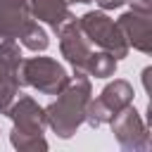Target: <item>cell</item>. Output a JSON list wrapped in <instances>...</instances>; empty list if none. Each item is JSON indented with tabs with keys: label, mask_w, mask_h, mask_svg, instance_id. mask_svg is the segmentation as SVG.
Segmentation results:
<instances>
[{
	"label": "cell",
	"mask_w": 152,
	"mask_h": 152,
	"mask_svg": "<svg viewBox=\"0 0 152 152\" xmlns=\"http://www.w3.org/2000/svg\"><path fill=\"white\" fill-rule=\"evenodd\" d=\"M97 5H100V10H116V7H124L126 2H131V0H95Z\"/></svg>",
	"instance_id": "5bb4252c"
},
{
	"label": "cell",
	"mask_w": 152,
	"mask_h": 152,
	"mask_svg": "<svg viewBox=\"0 0 152 152\" xmlns=\"http://www.w3.org/2000/svg\"><path fill=\"white\" fill-rule=\"evenodd\" d=\"M19 64H21V50L14 40L0 43V114L10 109V104L19 95Z\"/></svg>",
	"instance_id": "52a82bcc"
},
{
	"label": "cell",
	"mask_w": 152,
	"mask_h": 152,
	"mask_svg": "<svg viewBox=\"0 0 152 152\" xmlns=\"http://www.w3.org/2000/svg\"><path fill=\"white\" fill-rule=\"evenodd\" d=\"M133 7L124 12L116 24L128 43V48H135L145 55L152 52V0H131Z\"/></svg>",
	"instance_id": "5b68a950"
},
{
	"label": "cell",
	"mask_w": 152,
	"mask_h": 152,
	"mask_svg": "<svg viewBox=\"0 0 152 152\" xmlns=\"http://www.w3.org/2000/svg\"><path fill=\"white\" fill-rule=\"evenodd\" d=\"M90 78L86 74H76V78L69 81L57 100L45 107V121L59 138H71L86 121V104L90 100Z\"/></svg>",
	"instance_id": "6da1fadb"
},
{
	"label": "cell",
	"mask_w": 152,
	"mask_h": 152,
	"mask_svg": "<svg viewBox=\"0 0 152 152\" xmlns=\"http://www.w3.org/2000/svg\"><path fill=\"white\" fill-rule=\"evenodd\" d=\"M133 97H135L133 86H131L128 81H124V78H114V81L107 83V86L102 88V93H100V102L109 109L112 119H114L124 107L133 104Z\"/></svg>",
	"instance_id": "8fae6325"
},
{
	"label": "cell",
	"mask_w": 152,
	"mask_h": 152,
	"mask_svg": "<svg viewBox=\"0 0 152 152\" xmlns=\"http://www.w3.org/2000/svg\"><path fill=\"white\" fill-rule=\"evenodd\" d=\"M19 40H21V45H24L26 50H31V52H43V50H48V45H50V38H48L45 28H43L38 21H33V19L26 24V28H24L21 36H19Z\"/></svg>",
	"instance_id": "4fadbf2b"
},
{
	"label": "cell",
	"mask_w": 152,
	"mask_h": 152,
	"mask_svg": "<svg viewBox=\"0 0 152 152\" xmlns=\"http://www.w3.org/2000/svg\"><path fill=\"white\" fill-rule=\"evenodd\" d=\"M69 74L66 69L52 59V57H21L19 64V83L31 86L43 95H59L69 86Z\"/></svg>",
	"instance_id": "3957f363"
},
{
	"label": "cell",
	"mask_w": 152,
	"mask_h": 152,
	"mask_svg": "<svg viewBox=\"0 0 152 152\" xmlns=\"http://www.w3.org/2000/svg\"><path fill=\"white\" fill-rule=\"evenodd\" d=\"M78 26L81 31L86 33V38L90 40V45H97L100 50L109 52L116 62L124 59L128 55V43L119 28V24L114 19H109V14L104 10H93V12H86L81 19H78Z\"/></svg>",
	"instance_id": "277c9868"
},
{
	"label": "cell",
	"mask_w": 152,
	"mask_h": 152,
	"mask_svg": "<svg viewBox=\"0 0 152 152\" xmlns=\"http://www.w3.org/2000/svg\"><path fill=\"white\" fill-rule=\"evenodd\" d=\"M116 64H119V62H116L109 52H104V50L90 52V57H88V62H86V74H88V76H95V78H109V76H114Z\"/></svg>",
	"instance_id": "7c38bea8"
},
{
	"label": "cell",
	"mask_w": 152,
	"mask_h": 152,
	"mask_svg": "<svg viewBox=\"0 0 152 152\" xmlns=\"http://www.w3.org/2000/svg\"><path fill=\"white\" fill-rule=\"evenodd\" d=\"M31 19L33 17L28 14L26 0H0V38L2 40L19 38Z\"/></svg>",
	"instance_id": "9c48e42d"
},
{
	"label": "cell",
	"mask_w": 152,
	"mask_h": 152,
	"mask_svg": "<svg viewBox=\"0 0 152 152\" xmlns=\"http://www.w3.org/2000/svg\"><path fill=\"white\" fill-rule=\"evenodd\" d=\"M12 119V133H10V142L14 150L19 152H33V150H48V140H45V107H40L33 97L28 95H19L10 109L5 112Z\"/></svg>",
	"instance_id": "7a4b0ae2"
},
{
	"label": "cell",
	"mask_w": 152,
	"mask_h": 152,
	"mask_svg": "<svg viewBox=\"0 0 152 152\" xmlns=\"http://www.w3.org/2000/svg\"><path fill=\"white\" fill-rule=\"evenodd\" d=\"M26 5H28V14L38 21H45L55 33L64 21L74 17L66 0H26Z\"/></svg>",
	"instance_id": "30bf717a"
},
{
	"label": "cell",
	"mask_w": 152,
	"mask_h": 152,
	"mask_svg": "<svg viewBox=\"0 0 152 152\" xmlns=\"http://www.w3.org/2000/svg\"><path fill=\"white\" fill-rule=\"evenodd\" d=\"M112 133L121 150L128 152H147L152 147V135H150V124L133 109V104L124 107L112 121Z\"/></svg>",
	"instance_id": "8992f818"
},
{
	"label": "cell",
	"mask_w": 152,
	"mask_h": 152,
	"mask_svg": "<svg viewBox=\"0 0 152 152\" xmlns=\"http://www.w3.org/2000/svg\"><path fill=\"white\" fill-rule=\"evenodd\" d=\"M74 2L76 5H86V2H93V0H66V5H74Z\"/></svg>",
	"instance_id": "9a60e30c"
},
{
	"label": "cell",
	"mask_w": 152,
	"mask_h": 152,
	"mask_svg": "<svg viewBox=\"0 0 152 152\" xmlns=\"http://www.w3.org/2000/svg\"><path fill=\"white\" fill-rule=\"evenodd\" d=\"M57 38H59L62 57L71 64L74 74H86V62H88L93 48H90V40L86 38V33L78 26V19L71 17L69 21H64L59 26V31H57Z\"/></svg>",
	"instance_id": "ba28073f"
}]
</instances>
